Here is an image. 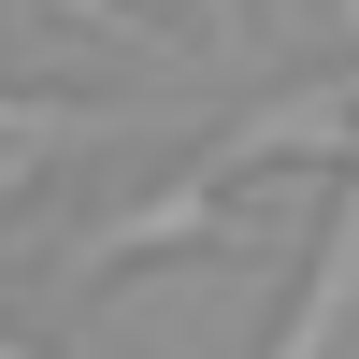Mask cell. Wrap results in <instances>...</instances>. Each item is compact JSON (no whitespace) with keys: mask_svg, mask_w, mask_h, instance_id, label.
Instances as JSON below:
<instances>
[{"mask_svg":"<svg viewBox=\"0 0 359 359\" xmlns=\"http://www.w3.org/2000/svg\"><path fill=\"white\" fill-rule=\"evenodd\" d=\"M345 130H359V57H345V72H316V86H287V101H259V115H230V144H216L201 172H172V187H158V201H130L115 230H86L72 287H101L115 259H201L245 172H273V158H331Z\"/></svg>","mask_w":359,"mask_h":359,"instance_id":"obj_1","label":"cell"},{"mask_svg":"<svg viewBox=\"0 0 359 359\" xmlns=\"http://www.w3.org/2000/svg\"><path fill=\"white\" fill-rule=\"evenodd\" d=\"M345 316H359V144H345V201H331V230H316V273H302V302H287L273 359H331Z\"/></svg>","mask_w":359,"mask_h":359,"instance_id":"obj_2","label":"cell"},{"mask_svg":"<svg viewBox=\"0 0 359 359\" xmlns=\"http://www.w3.org/2000/svg\"><path fill=\"white\" fill-rule=\"evenodd\" d=\"M0 359H29V345H15V331H0Z\"/></svg>","mask_w":359,"mask_h":359,"instance_id":"obj_3","label":"cell"}]
</instances>
